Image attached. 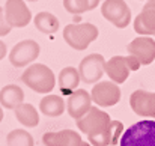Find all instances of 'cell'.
Listing matches in <instances>:
<instances>
[{
  "mask_svg": "<svg viewBox=\"0 0 155 146\" xmlns=\"http://www.w3.org/2000/svg\"><path fill=\"white\" fill-rule=\"evenodd\" d=\"M21 81L36 94H50L56 86V77L44 63H33L21 74Z\"/></svg>",
  "mask_w": 155,
  "mask_h": 146,
  "instance_id": "1",
  "label": "cell"
},
{
  "mask_svg": "<svg viewBox=\"0 0 155 146\" xmlns=\"http://www.w3.org/2000/svg\"><path fill=\"white\" fill-rule=\"evenodd\" d=\"M100 32L98 27L94 26L92 23H75V24H68L63 29V39L65 42L74 50L83 51L86 50L97 38Z\"/></svg>",
  "mask_w": 155,
  "mask_h": 146,
  "instance_id": "2",
  "label": "cell"
},
{
  "mask_svg": "<svg viewBox=\"0 0 155 146\" xmlns=\"http://www.w3.org/2000/svg\"><path fill=\"white\" fill-rule=\"evenodd\" d=\"M120 146H155V121L145 119L124 131Z\"/></svg>",
  "mask_w": 155,
  "mask_h": 146,
  "instance_id": "3",
  "label": "cell"
},
{
  "mask_svg": "<svg viewBox=\"0 0 155 146\" xmlns=\"http://www.w3.org/2000/svg\"><path fill=\"white\" fill-rule=\"evenodd\" d=\"M140 62L134 56H113L105 62V74L116 85L124 83L131 71H137L140 68Z\"/></svg>",
  "mask_w": 155,
  "mask_h": 146,
  "instance_id": "4",
  "label": "cell"
},
{
  "mask_svg": "<svg viewBox=\"0 0 155 146\" xmlns=\"http://www.w3.org/2000/svg\"><path fill=\"white\" fill-rule=\"evenodd\" d=\"M113 119H110V114L105 113L103 110H100L98 107H91V110L77 121V127L81 133H84L87 137L95 136L103 133L104 130L108 127V124Z\"/></svg>",
  "mask_w": 155,
  "mask_h": 146,
  "instance_id": "5",
  "label": "cell"
},
{
  "mask_svg": "<svg viewBox=\"0 0 155 146\" xmlns=\"http://www.w3.org/2000/svg\"><path fill=\"white\" fill-rule=\"evenodd\" d=\"M101 14L117 29H125L131 23V11L125 0H105L101 6Z\"/></svg>",
  "mask_w": 155,
  "mask_h": 146,
  "instance_id": "6",
  "label": "cell"
},
{
  "mask_svg": "<svg viewBox=\"0 0 155 146\" xmlns=\"http://www.w3.org/2000/svg\"><path fill=\"white\" fill-rule=\"evenodd\" d=\"M105 62L107 60L104 59V56L98 53H92L86 56L84 59H81L80 66H78L81 81H84L86 85L98 83L105 72Z\"/></svg>",
  "mask_w": 155,
  "mask_h": 146,
  "instance_id": "7",
  "label": "cell"
},
{
  "mask_svg": "<svg viewBox=\"0 0 155 146\" xmlns=\"http://www.w3.org/2000/svg\"><path fill=\"white\" fill-rule=\"evenodd\" d=\"M41 53V47L33 39H24L14 45V48L9 53V62L15 68H23L26 65H30L38 59Z\"/></svg>",
  "mask_w": 155,
  "mask_h": 146,
  "instance_id": "8",
  "label": "cell"
},
{
  "mask_svg": "<svg viewBox=\"0 0 155 146\" xmlns=\"http://www.w3.org/2000/svg\"><path fill=\"white\" fill-rule=\"evenodd\" d=\"M91 97H92V102H95L98 107H111L120 101V89L111 80L98 81L92 88Z\"/></svg>",
  "mask_w": 155,
  "mask_h": 146,
  "instance_id": "9",
  "label": "cell"
},
{
  "mask_svg": "<svg viewBox=\"0 0 155 146\" xmlns=\"http://www.w3.org/2000/svg\"><path fill=\"white\" fill-rule=\"evenodd\" d=\"M5 17L12 27H26L32 21V12L24 0H6Z\"/></svg>",
  "mask_w": 155,
  "mask_h": 146,
  "instance_id": "10",
  "label": "cell"
},
{
  "mask_svg": "<svg viewBox=\"0 0 155 146\" xmlns=\"http://www.w3.org/2000/svg\"><path fill=\"white\" fill-rule=\"evenodd\" d=\"M127 50L140 62V65H151L155 60V39L149 36H139L133 39L127 45Z\"/></svg>",
  "mask_w": 155,
  "mask_h": 146,
  "instance_id": "11",
  "label": "cell"
},
{
  "mask_svg": "<svg viewBox=\"0 0 155 146\" xmlns=\"http://www.w3.org/2000/svg\"><path fill=\"white\" fill-rule=\"evenodd\" d=\"M130 105L136 114L155 119V92L143 89L134 91L130 97Z\"/></svg>",
  "mask_w": 155,
  "mask_h": 146,
  "instance_id": "12",
  "label": "cell"
},
{
  "mask_svg": "<svg viewBox=\"0 0 155 146\" xmlns=\"http://www.w3.org/2000/svg\"><path fill=\"white\" fill-rule=\"evenodd\" d=\"M91 107H92V97L84 89L74 91L66 99V110H68L69 116L75 121L83 118L91 110Z\"/></svg>",
  "mask_w": 155,
  "mask_h": 146,
  "instance_id": "13",
  "label": "cell"
},
{
  "mask_svg": "<svg viewBox=\"0 0 155 146\" xmlns=\"http://www.w3.org/2000/svg\"><path fill=\"white\" fill-rule=\"evenodd\" d=\"M122 131H124V124L120 121H111L103 133L87 137V140L92 146H114L120 142Z\"/></svg>",
  "mask_w": 155,
  "mask_h": 146,
  "instance_id": "14",
  "label": "cell"
},
{
  "mask_svg": "<svg viewBox=\"0 0 155 146\" xmlns=\"http://www.w3.org/2000/svg\"><path fill=\"white\" fill-rule=\"evenodd\" d=\"M45 146H78L83 139L74 130H62L54 133H45L42 137Z\"/></svg>",
  "mask_w": 155,
  "mask_h": 146,
  "instance_id": "15",
  "label": "cell"
},
{
  "mask_svg": "<svg viewBox=\"0 0 155 146\" xmlns=\"http://www.w3.org/2000/svg\"><path fill=\"white\" fill-rule=\"evenodd\" d=\"M134 30L142 36L155 35V9L143 6L142 12L134 18Z\"/></svg>",
  "mask_w": 155,
  "mask_h": 146,
  "instance_id": "16",
  "label": "cell"
},
{
  "mask_svg": "<svg viewBox=\"0 0 155 146\" xmlns=\"http://www.w3.org/2000/svg\"><path fill=\"white\" fill-rule=\"evenodd\" d=\"M57 81H59V89H60V92L69 97L74 91H77V88H78V85H80V81H81V77H80V72H78L77 68H74V66H66V68H63V69L59 72Z\"/></svg>",
  "mask_w": 155,
  "mask_h": 146,
  "instance_id": "17",
  "label": "cell"
},
{
  "mask_svg": "<svg viewBox=\"0 0 155 146\" xmlns=\"http://www.w3.org/2000/svg\"><path fill=\"white\" fill-rule=\"evenodd\" d=\"M24 102V92L17 85H6L0 91V105L8 110H15Z\"/></svg>",
  "mask_w": 155,
  "mask_h": 146,
  "instance_id": "18",
  "label": "cell"
},
{
  "mask_svg": "<svg viewBox=\"0 0 155 146\" xmlns=\"http://www.w3.org/2000/svg\"><path fill=\"white\" fill-rule=\"evenodd\" d=\"M66 108V104L63 98L59 95H45L39 102V110L42 114L48 118H57L60 116Z\"/></svg>",
  "mask_w": 155,
  "mask_h": 146,
  "instance_id": "19",
  "label": "cell"
},
{
  "mask_svg": "<svg viewBox=\"0 0 155 146\" xmlns=\"http://www.w3.org/2000/svg\"><path fill=\"white\" fill-rule=\"evenodd\" d=\"M14 111H15L17 121H18L21 125L27 127V128H33V127H36V125L39 124V113H38V110L35 108V105H32V104L23 102V104H20Z\"/></svg>",
  "mask_w": 155,
  "mask_h": 146,
  "instance_id": "20",
  "label": "cell"
},
{
  "mask_svg": "<svg viewBox=\"0 0 155 146\" xmlns=\"http://www.w3.org/2000/svg\"><path fill=\"white\" fill-rule=\"evenodd\" d=\"M35 27L45 35H53L59 30V20L50 12H38L33 18Z\"/></svg>",
  "mask_w": 155,
  "mask_h": 146,
  "instance_id": "21",
  "label": "cell"
},
{
  "mask_svg": "<svg viewBox=\"0 0 155 146\" xmlns=\"http://www.w3.org/2000/svg\"><path fill=\"white\" fill-rule=\"evenodd\" d=\"M6 145L8 146H35L33 137L29 131L23 128L12 130L8 137H6Z\"/></svg>",
  "mask_w": 155,
  "mask_h": 146,
  "instance_id": "22",
  "label": "cell"
},
{
  "mask_svg": "<svg viewBox=\"0 0 155 146\" xmlns=\"http://www.w3.org/2000/svg\"><path fill=\"white\" fill-rule=\"evenodd\" d=\"M63 8L72 15H80L91 11L87 0H63Z\"/></svg>",
  "mask_w": 155,
  "mask_h": 146,
  "instance_id": "23",
  "label": "cell"
},
{
  "mask_svg": "<svg viewBox=\"0 0 155 146\" xmlns=\"http://www.w3.org/2000/svg\"><path fill=\"white\" fill-rule=\"evenodd\" d=\"M12 26L6 21V17H5V8H0V36H6L9 32H11Z\"/></svg>",
  "mask_w": 155,
  "mask_h": 146,
  "instance_id": "24",
  "label": "cell"
},
{
  "mask_svg": "<svg viewBox=\"0 0 155 146\" xmlns=\"http://www.w3.org/2000/svg\"><path fill=\"white\" fill-rule=\"evenodd\" d=\"M6 53H8V47H6V44L0 39V60L6 56Z\"/></svg>",
  "mask_w": 155,
  "mask_h": 146,
  "instance_id": "25",
  "label": "cell"
},
{
  "mask_svg": "<svg viewBox=\"0 0 155 146\" xmlns=\"http://www.w3.org/2000/svg\"><path fill=\"white\" fill-rule=\"evenodd\" d=\"M87 2H89V8H91V11L95 9V8L98 6V3H100V0H87Z\"/></svg>",
  "mask_w": 155,
  "mask_h": 146,
  "instance_id": "26",
  "label": "cell"
},
{
  "mask_svg": "<svg viewBox=\"0 0 155 146\" xmlns=\"http://www.w3.org/2000/svg\"><path fill=\"white\" fill-rule=\"evenodd\" d=\"M146 6L154 8V9H155V0H146Z\"/></svg>",
  "mask_w": 155,
  "mask_h": 146,
  "instance_id": "27",
  "label": "cell"
},
{
  "mask_svg": "<svg viewBox=\"0 0 155 146\" xmlns=\"http://www.w3.org/2000/svg\"><path fill=\"white\" fill-rule=\"evenodd\" d=\"M78 146H92V145H91L89 142H84V140H83V142H81V143H80Z\"/></svg>",
  "mask_w": 155,
  "mask_h": 146,
  "instance_id": "28",
  "label": "cell"
},
{
  "mask_svg": "<svg viewBox=\"0 0 155 146\" xmlns=\"http://www.w3.org/2000/svg\"><path fill=\"white\" fill-rule=\"evenodd\" d=\"M3 121V108H2V105H0V122Z\"/></svg>",
  "mask_w": 155,
  "mask_h": 146,
  "instance_id": "29",
  "label": "cell"
},
{
  "mask_svg": "<svg viewBox=\"0 0 155 146\" xmlns=\"http://www.w3.org/2000/svg\"><path fill=\"white\" fill-rule=\"evenodd\" d=\"M27 2H38V0H27Z\"/></svg>",
  "mask_w": 155,
  "mask_h": 146,
  "instance_id": "30",
  "label": "cell"
},
{
  "mask_svg": "<svg viewBox=\"0 0 155 146\" xmlns=\"http://www.w3.org/2000/svg\"><path fill=\"white\" fill-rule=\"evenodd\" d=\"M154 36H155V35H154Z\"/></svg>",
  "mask_w": 155,
  "mask_h": 146,
  "instance_id": "31",
  "label": "cell"
}]
</instances>
